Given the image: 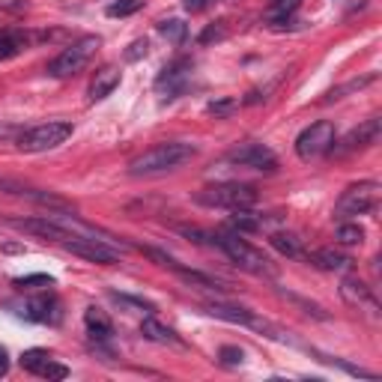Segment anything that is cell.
<instances>
[{
  "mask_svg": "<svg viewBox=\"0 0 382 382\" xmlns=\"http://www.w3.org/2000/svg\"><path fill=\"white\" fill-rule=\"evenodd\" d=\"M191 159H197V147L195 144H183V141H168V144H156L149 147L141 156H135L129 161V173L132 176H159L188 164Z\"/></svg>",
  "mask_w": 382,
  "mask_h": 382,
  "instance_id": "6da1fadb",
  "label": "cell"
},
{
  "mask_svg": "<svg viewBox=\"0 0 382 382\" xmlns=\"http://www.w3.org/2000/svg\"><path fill=\"white\" fill-rule=\"evenodd\" d=\"M212 245H218L227 257H230L239 269H245L251 275H266V278H272L275 275V266L272 260L266 257L263 251H257L254 245H248L245 239H242V233H212Z\"/></svg>",
  "mask_w": 382,
  "mask_h": 382,
  "instance_id": "7a4b0ae2",
  "label": "cell"
},
{
  "mask_svg": "<svg viewBox=\"0 0 382 382\" xmlns=\"http://www.w3.org/2000/svg\"><path fill=\"white\" fill-rule=\"evenodd\" d=\"M197 203L203 207H221V209H251L257 203V188L245 183H218L197 191Z\"/></svg>",
  "mask_w": 382,
  "mask_h": 382,
  "instance_id": "3957f363",
  "label": "cell"
},
{
  "mask_svg": "<svg viewBox=\"0 0 382 382\" xmlns=\"http://www.w3.org/2000/svg\"><path fill=\"white\" fill-rule=\"evenodd\" d=\"M72 132H75L72 123L48 120L42 125H33V129H24L16 144L21 152H48V149H57L60 144H66Z\"/></svg>",
  "mask_w": 382,
  "mask_h": 382,
  "instance_id": "277c9868",
  "label": "cell"
},
{
  "mask_svg": "<svg viewBox=\"0 0 382 382\" xmlns=\"http://www.w3.org/2000/svg\"><path fill=\"white\" fill-rule=\"evenodd\" d=\"M99 45H101L99 36H81L78 42L63 48L60 54L48 63V75L51 78H72V75H78L87 63H90V57L96 54Z\"/></svg>",
  "mask_w": 382,
  "mask_h": 382,
  "instance_id": "5b68a950",
  "label": "cell"
},
{
  "mask_svg": "<svg viewBox=\"0 0 382 382\" xmlns=\"http://www.w3.org/2000/svg\"><path fill=\"white\" fill-rule=\"evenodd\" d=\"M379 197H382V188L374 180H364V183H355L350 185L335 203V218H352V215H367L379 207Z\"/></svg>",
  "mask_w": 382,
  "mask_h": 382,
  "instance_id": "8992f818",
  "label": "cell"
},
{
  "mask_svg": "<svg viewBox=\"0 0 382 382\" xmlns=\"http://www.w3.org/2000/svg\"><path fill=\"white\" fill-rule=\"evenodd\" d=\"M335 144V125L328 120H320V123H311L299 137H296V156L302 161H311L316 156L328 152V147Z\"/></svg>",
  "mask_w": 382,
  "mask_h": 382,
  "instance_id": "52a82bcc",
  "label": "cell"
},
{
  "mask_svg": "<svg viewBox=\"0 0 382 382\" xmlns=\"http://www.w3.org/2000/svg\"><path fill=\"white\" fill-rule=\"evenodd\" d=\"M60 248H66L69 254H78V257L90 260V263H99V266L120 263V248H113V245H108V242L93 239V236H69Z\"/></svg>",
  "mask_w": 382,
  "mask_h": 382,
  "instance_id": "ba28073f",
  "label": "cell"
},
{
  "mask_svg": "<svg viewBox=\"0 0 382 382\" xmlns=\"http://www.w3.org/2000/svg\"><path fill=\"white\" fill-rule=\"evenodd\" d=\"M227 161L239 164V168H248V171H263V173L278 171V156L266 144H242L227 152Z\"/></svg>",
  "mask_w": 382,
  "mask_h": 382,
  "instance_id": "9c48e42d",
  "label": "cell"
},
{
  "mask_svg": "<svg viewBox=\"0 0 382 382\" xmlns=\"http://www.w3.org/2000/svg\"><path fill=\"white\" fill-rule=\"evenodd\" d=\"M379 135H382V120L371 117V120H364L359 129H352L340 144L328 147V152H335V156H347V152H355V149H367V147L379 144Z\"/></svg>",
  "mask_w": 382,
  "mask_h": 382,
  "instance_id": "30bf717a",
  "label": "cell"
},
{
  "mask_svg": "<svg viewBox=\"0 0 382 382\" xmlns=\"http://www.w3.org/2000/svg\"><path fill=\"white\" fill-rule=\"evenodd\" d=\"M340 299L350 304V308L364 311L371 320H379V302L374 296V290L367 287L362 278H343L340 281Z\"/></svg>",
  "mask_w": 382,
  "mask_h": 382,
  "instance_id": "8fae6325",
  "label": "cell"
},
{
  "mask_svg": "<svg viewBox=\"0 0 382 382\" xmlns=\"http://www.w3.org/2000/svg\"><path fill=\"white\" fill-rule=\"evenodd\" d=\"M188 75H191V60H173L171 66H164L156 78V90L164 96V99H176L185 84H188Z\"/></svg>",
  "mask_w": 382,
  "mask_h": 382,
  "instance_id": "7c38bea8",
  "label": "cell"
},
{
  "mask_svg": "<svg viewBox=\"0 0 382 382\" xmlns=\"http://www.w3.org/2000/svg\"><path fill=\"white\" fill-rule=\"evenodd\" d=\"M16 230H24V233H33V236H39V239H48V242H57V245H63L69 236H75V233H69L66 227H60L57 221H51L48 215H39V218H12L9 221Z\"/></svg>",
  "mask_w": 382,
  "mask_h": 382,
  "instance_id": "4fadbf2b",
  "label": "cell"
},
{
  "mask_svg": "<svg viewBox=\"0 0 382 382\" xmlns=\"http://www.w3.org/2000/svg\"><path fill=\"white\" fill-rule=\"evenodd\" d=\"M117 87H120V69L117 66H101L93 75L90 90H87V99H90V101H101V99H108L113 90H117Z\"/></svg>",
  "mask_w": 382,
  "mask_h": 382,
  "instance_id": "5bb4252c",
  "label": "cell"
},
{
  "mask_svg": "<svg viewBox=\"0 0 382 382\" xmlns=\"http://www.w3.org/2000/svg\"><path fill=\"white\" fill-rule=\"evenodd\" d=\"M30 42L33 39H30L27 30H21V27H0V63L18 57Z\"/></svg>",
  "mask_w": 382,
  "mask_h": 382,
  "instance_id": "9a60e30c",
  "label": "cell"
},
{
  "mask_svg": "<svg viewBox=\"0 0 382 382\" xmlns=\"http://www.w3.org/2000/svg\"><path fill=\"white\" fill-rule=\"evenodd\" d=\"M308 260L316 266V269H326V272H347L352 269V260L347 254H340L335 248H316L308 254Z\"/></svg>",
  "mask_w": 382,
  "mask_h": 382,
  "instance_id": "2e32d148",
  "label": "cell"
},
{
  "mask_svg": "<svg viewBox=\"0 0 382 382\" xmlns=\"http://www.w3.org/2000/svg\"><path fill=\"white\" fill-rule=\"evenodd\" d=\"M84 326H87V332H90V338H96V340H108L113 335L111 316L101 308H96V304H90V308L84 311Z\"/></svg>",
  "mask_w": 382,
  "mask_h": 382,
  "instance_id": "e0dca14e",
  "label": "cell"
},
{
  "mask_svg": "<svg viewBox=\"0 0 382 382\" xmlns=\"http://www.w3.org/2000/svg\"><path fill=\"white\" fill-rule=\"evenodd\" d=\"M207 314L209 316H218V320H227V323H239V326H248L251 323V311L239 308V304H227V302H209L207 304Z\"/></svg>",
  "mask_w": 382,
  "mask_h": 382,
  "instance_id": "ac0fdd59",
  "label": "cell"
},
{
  "mask_svg": "<svg viewBox=\"0 0 382 382\" xmlns=\"http://www.w3.org/2000/svg\"><path fill=\"white\" fill-rule=\"evenodd\" d=\"M263 227L260 215H254L251 209H233V215L227 218V230L233 233H257Z\"/></svg>",
  "mask_w": 382,
  "mask_h": 382,
  "instance_id": "d6986e66",
  "label": "cell"
},
{
  "mask_svg": "<svg viewBox=\"0 0 382 382\" xmlns=\"http://www.w3.org/2000/svg\"><path fill=\"white\" fill-rule=\"evenodd\" d=\"M141 335L147 340H156V343H180V338H176L173 328H168L164 323H159L156 316H147V320L141 323Z\"/></svg>",
  "mask_w": 382,
  "mask_h": 382,
  "instance_id": "ffe728a7",
  "label": "cell"
},
{
  "mask_svg": "<svg viewBox=\"0 0 382 382\" xmlns=\"http://www.w3.org/2000/svg\"><path fill=\"white\" fill-rule=\"evenodd\" d=\"M269 245L284 254V257H304V248H302V239L292 236V233H272L269 236Z\"/></svg>",
  "mask_w": 382,
  "mask_h": 382,
  "instance_id": "44dd1931",
  "label": "cell"
},
{
  "mask_svg": "<svg viewBox=\"0 0 382 382\" xmlns=\"http://www.w3.org/2000/svg\"><path fill=\"white\" fill-rule=\"evenodd\" d=\"M376 81V75H364V78H355V81H347L343 87H335V90H328L323 101H335V99H343V96H350L355 90H364V87H371Z\"/></svg>",
  "mask_w": 382,
  "mask_h": 382,
  "instance_id": "7402d4cb",
  "label": "cell"
},
{
  "mask_svg": "<svg viewBox=\"0 0 382 382\" xmlns=\"http://www.w3.org/2000/svg\"><path fill=\"white\" fill-rule=\"evenodd\" d=\"M48 362H51V352H48V350H27V352L21 355V367H24V371L39 374V376H42V371H45Z\"/></svg>",
  "mask_w": 382,
  "mask_h": 382,
  "instance_id": "603a6c76",
  "label": "cell"
},
{
  "mask_svg": "<svg viewBox=\"0 0 382 382\" xmlns=\"http://www.w3.org/2000/svg\"><path fill=\"white\" fill-rule=\"evenodd\" d=\"M335 239L340 242V245H362L364 242V230L359 224H352V221H343L338 230H335Z\"/></svg>",
  "mask_w": 382,
  "mask_h": 382,
  "instance_id": "cb8c5ba5",
  "label": "cell"
},
{
  "mask_svg": "<svg viewBox=\"0 0 382 382\" xmlns=\"http://www.w3.org/2000/svg\"><path fill=\"white\" fill-rule=\"evenodd\" d=\"M236 111H239V99H233V96L215 99V101H209V105H207V113H209V117H215V120L230 117V113H236Z\"/></svg>",
  "mask_w": 382,
  "mask_h": 382,
  "instance_id": "d4e9b609",
  "label": "cell"
},
{
  "mask_svg": "<svg viewBox=\"0 0 382 382\" xmlns=\"http://www.w3.org/2000/svg\"><path fill=\"white\" fill-rule=\"evenodd\" d=\"M299 4L302 0H275V6L269 9V21L272 24H287V18L299 9Z\"/></svg>",
  "mask_w": 382,
  "mask_h": 382,
  "instance_id": "484cf974",
  "label": "cell"
},
{
  "mask_svg": "<svg viewBox=\"0 0 382 382\" xmlns=\"http://www.w3.org/2000/svg\"><path fill=\"white\" fill-rule=\"evenodd\" d=\"M159 33L164 36V39H171V42H176V45H180V42L185 39V24H183L180 18L161 21V24H159Z\"/></svg>",
  "mask_w": 382,
  "mask_h": 382,
  "instance_id": "4316f807",
  "label": "cell"
},
{
  "mask_svg": "<svg viewBox=\"0 0 382 382\" xmlns=\"http://www.w3.org/2000/svg\"><path fill=\"white\" fill-rule=\"evenodd\" d=\"M113 299H117L120 304H125V308H132L135 314H152V311H156V304H152V302L137 299V296H125V292H113Z\"/></svg>",
  "mask_w": 382,
  "mask_h": 382,
  "instance_id": "83f0119b",
  "label": "cell"
},
{
  "mask_svg": "<svg viewBox=\"0 0 382 382\" xmlns=\"http://www.w3.org/2000/svg\"><path fill=\"white\" fill-rule=\"evenodd\" d=\"M144 6V0H120V4H113V6H108V16H132V12H137Z\"/></svg>",
  "mask_w": 382,
  "mask_h": 382,
  "instance_id": "f1b7e54d",
  "label": "cell"
},
{
  "mask_svg": "<svg viewBox=\"0 0 382 382\" xmlns=\"http://www.w3.org/2000/svg\"><path fill=\"white\" fill-rule=\"evenodd\" d=\"M0 191L4 195H18V197H27L30 195V188L18 183V180H9V176H0Z\"/></svg>",
  "mask_w": 382,
  "mask_h": 382,
  "instance_id": "f546056e",
  "label": "cell"
},
{
  "mask_svg": "<svg viewBox=\"0 0 382 382\" xmlns=\"http://www.w3.org/2000/svg\"><path fill=\"white\" fill-rule=\"evenodd\" d=\"M51 284H54V278H51V275H27V278H16V287H51Z\"/></svg>",
  "mask_w": 382,
  "mask_h": 382,
  "instance_id": "4dcf8cb0",
  "label": "cell"
},
{
  "mask_svg": "<svg viewBox=\"0 0 382 382\" xmlns=\"http://www.w3.org/2000/svg\"><path fill=\"white\" fill-rule=\"evenodd\" d=\"M218 359H221L227 367H239V364H242V359H245V352H242L239 347H221Z\"/></svg>",
  "mask_w": 382,
  "mask_h": 382,
  "instance_id": "1f68e13d",
  "label": "cell"
},
{
  "mask_svg": "<svg viewBox=\"0 0 382 382\" xmlns=\"http://www.w3.org/2000/svg\"><path fill=\"white\" fill-rule=\"evenodd\" d=\"M224 36H227V27H224V21H218V24H212V27H207V30L200 33V42L209 45L215 39H224Z\"/></svg>",
  "mask_w": 382,
  "mask_h": 382,
  "instance_id": "d6a6232c",
  "label": "cell"
},
{
  "mask_svg": "<svg viewBox=\"0 0 382 382\" xmlns=\"http://www.w3.org/2000/svg\"><path fill=\"white\" fill-rule=\"evenodd\" d=\"M147 51H149V42L147 39H135L132 45H129V51H125V60H141V57H147Z\"/></svg>",
  "mask_w": 382,
  "mask_h": 382,
  "instance_id": "836d02e7",
  "label": "cell"
},
{
  "mask_svg": "<svg viewBox=\"0 0 382 382\" xmlns=\"http://www.w3.org/2000/svg\"><path fill=\"white\" fill-rule=\"evenodd\" d=\"M24 132V125H16V123H0V141H18Z\"/></svg>",
  "mask_w": 382,
  "mask_h": 382,
  "instance_id": "e575fe53",
  "label": "cell"
},
{
  "mask_svg": "<svg viewBox=\"0 0 382 382\" xmlns=\"http://www.w3.org/2000/svg\"><path fill=\"white\" fill-rule=\"evenodd\" d=\"M42 376H48V379H66V376H69V367H63V364H57V362H48L45 371H42Z\"/></svg>",
  "mask_w": 382,
  "mask_h": 382,
  "instance_id": "d590c367",
  "label": "cell"
},
{
  "mask_svg": "<svg viewBox=\"0 0 382 382\" xmlns=\"http://www.w3.org/2000/svg\"><path fill=\"white\" fill-rule=\"evenodd\" d=\"M9 374V352L6 347H0V376H6Z\"/></svg>",
  "mask_w": 382,
  "mask_h": 382,
  "instance_id": "8d00e7d4",
  "label": "cell"
},
{
  "mask_svg": "<svg viewBox=\"0 0 382 382\" xmlns=\"http://www.w3.org/2000/svg\"><path fill=\"white\" fill-rule=\"evenodd\" d=\"M209 6V0H185V9L188 12H200V9H207Z\"/></svg>",
  "mask_w": 382,
  "mask_h": 382,
  "instance_id": "74e56055",
  "label": "cell"
}]
</instances>
